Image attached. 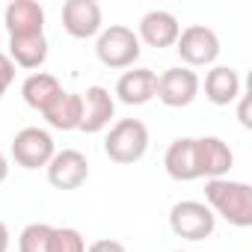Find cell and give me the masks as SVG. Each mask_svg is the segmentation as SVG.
<instances>
[{
	"label": "cell",
	"mask_w": 252,
	"mask_h": 252,
	"mask_svg": "<svg viewBox=\"0 0 252 252\" xmlns=\"http://www.w3.org/2000/svg\"><path fill=\"white\" fill-rule=\"evenodd\" d=\"M205 199L214 217L220 214L228 225L234 228H249L252 225V187L246 181H231V178H211L205 184Z\"/></svg>",
	"instance_id": "1"
},
{
	"label": "cell",
	"mask_w": 252,
	"mask_h": 252,
	"mask_svg": "<svg viewBox=\"0 0 252 252\" xmlns=\"http://www.w3.org/2000/svg\"><path fill=\"white\" fill-rule=\"evenodd\" d=\"M146 152H149V128L140 119H119L104 140V155L122 166L143 160Z\"/></svg>",
	"instance_id": "2"
},
{
	"label": "cell",
	"mask_w": 252,
	"mask_h": 252,
	"mask_svg": "<svg viewBox=\"0 0 252 252\" xmlns=\"http://www.w3.org/2000/svg\"><path fill=\"white\" fill-rule=\"evenodd\" d=\"M95 54L98 60L107 65V68H131L143 48H140V39L131 27L125 24H110L107 30L98 33V42H95Z\"/></svg>",
	"instance_id": "3"
},
{
	"label": "cell",
	"mask_w": 252,
	"mask_h": 252,
	"mask_svg": "<svg viewBox=\"0 0 252 252\" xmlns=\"http://www.w3.org/2000/svg\"><path fill=\"white\" fill-rule=\"evenodd\" d=\"M169 228L184 237V240H205L214 234L217 228V217L214 211L205 205V202H196V199H184L178 205H172L169 211Z\"/></svg>",
	"instance_id": "4"
},
{
	"label": "cell",
	"mask_w": 252,
	"mask_h": 252,
	"mask_svg": "<svg viewBox=\"0 0 252 252\" xmlns=\"http://www.w3.org/2000/svg\"><path fill=\"white\" fill-rule=\"evenodd\" d=\"M178 57L187 63V68H199V65H211L220 57V36L205 27V24H190L178 33L175 42Z\"/></svg>",
	"instance_id": "5"
},
{
	"label": "cell",
	"mask_w": 252,
	"mask_h": 252,
	"mask_svg": "<svg viewBox=\"0 0 252 252\" xmlns=\"http://www.w3.org/2000/svg\"><path fill=\"white\" fill-rule=\"evenodd\" d=\"M54 155H57V146H54V137L45 128H21L12 140V158L24 169L48 166Z\"/></svg>",
	"instance_id": "6"
},
{
	"label": "cell",
	"mask_w": 252,
	"mask_h": 252,
	"mask_svg": "<svg viewBox=\"0 0 252 252\" xmlns=\"http://www.w3.org/2000/svg\"><path fill=\"white\" fill-rule=\"evenodd\" d=\"M199 74L187 65H172L158 77V89L155 95L166 104V107H187L196 101L199 95Z\"/></svg>",
	"instance_id": "7"
},
{
	"label": "cell",
	"mask_w": 252,
	"mask_h": 252,
	"mask_svg": "<svg viewBox=\"0 0 252 252\" xmlns=\"http://www.w3.org/2000/svg\"><path fill=\"white\" fill-rule=\"evenodd\" d=\"M89 178V160L77 149H63L48 163V184L54 190H77Z\"/></svg>",
	"instance_id": "8"
},
{
	"label": "cell",
	"mask_w": 252,
	"mask_h": 252,
	"mask_svg": "<svg viewBox=\"0 0 252 252\" xmlns=\"http://www.w3.org/2000/svg\"><path fill=\"white\" fill-rule=\"evenodd\" d=\"M83 113H80V128L83 134H101L104 128H110V122L116 116V101L110 95V89L104 86H89L83 95Z\"/></svg>",
	"instance_id": "9"
},
{
	"label": "cell",
	"mask_w": 252,
	"mask_h": 252,
	"mask_svg": "<svg viewBox=\"0 0 252 252\" xmlns=\"http://www.w3.org/2000/svg\"><path fill=\"white\" fill-rule=\"evenodd\" d=\"M3 24H6L9 39L45 36V9L36 0H12L3 12Z\"/></svg>",
	"instance_id": "10"
},
{
	"label": "cell",
	"mask_w": 252,
	"mask_h": 252,
	"mask_svg": "<svg viewBox=\"0 0 252 252\" xmlns=\"http://www.w3.org/2000/svg\"><path fill=\"white\" fill-rule=\"evenodd\" d=\"M63 30L71 39H92L101 33V6L95 0H65L63 3Z\"/></svg>",
	"instance_id": "11"
},
{
	"label": "cell",
	"mask_w": 252,
	"mask_h": 252,
	"mask_svg": "<svg viewBox=\"0 0 252 252\" xmlns=\"http://www.w3.org/2000/svg\"><path fill=\"white\" fill-rule=\"evenodd\" d=\"M196 160H199V175L202 178H225L234 166V155L225 140L220 137H199L196 140Z\"/></svg>",
	"instance_id": "12"
},
{
	"label": "cell",
	"mask_w": 252,
	"mask_h": 252,
	"mask_svg": "<svg viewBox=\"0 0 252 252\" xmlns=\"http://www.w3.org/2000/svg\"><path fill=\"white\" fill-rule=\"evenodd\" d=\"M178 33H181V24L172 12L166 9H152L140 18V33L137 39L146 42L149 48H172L178 42Z\"/></svg>",
	"instance_id": "13"
},
{
	"label": "cell",
	"mask_w": 252,
	"mask_h": 252,
	"mask_svg": "<svg viewBox=\"0 0 252 252\" xmlns=\"http://www.w3.org/2000/svg\"><path fill=\"white\" fill-rule=\"evenodd\" d=\"M163 166L166 175L172 181H196L199 175V160H196V140L193 137H178L169 143L166 155H163Z\"/></svg>",
	"instance_id": "14"
},
{
	"label": "cell",
	"mask_w": 252,
	"mask_h": 252,
	"mask_svg": "<svg viewBox=\"0 0 252 252\" xmlns=\"http://www.w3.org/2000/svg\"><path fill=\"white\" fill-rule=\"evenodd\" d=\"M155 89H158V74L152 68H131L119 77L116 98L128 107H143L155 98Z\"/></svg>",
	"instance_id": "15"
},
{
	"label": "cell",
	"mask_w": 252,
	"mask_h": 252,
	"mask_svg": "<svg viewBox=\"0 0 252 252\" xmlns=\"http://www.w3.org/2000/svg\"><path fill=\"white\" fill-rule=\"evenodd\" d=\"M205 98L217 107H228L240 98V74L228 65H214L205 74Z\"/></svg>",
	"instance_id": "16"
},
{
	"label": "cell",
	"mask_w": 252,
	"mask_h": 252,
	"mask_svg": "<svg viewBox=\"0 0 252 252\" xmlns=\"http://www.w3.org/2000/svg\"><path fill=\"white\" fill-rule=\"evenodd\" d=\"M60 95H63V86H60V80H57L54 74H48V71H36V74H30V77L24 80V86H21V98H24V104L33 107V110H39V113H45Z\"/></svg>",
	"instance_id": "17"
},
{
	"label": "cell",
	"mask_w": 252,
	"mask_h": 252,
	"mask_svg": "<svg viewBox=\"0 0 252 252\" xmlns=\"http://www.w3.org/2000/svg\"><path fill=\"white\" fill-rule=\"evenodd\" d=\"M80 113H83L80 95L63 89V95H60L42 116H45V122L51 125L54 131H77V128H80Z\"/></svg>",
	"instance_id": "18"
},
{
	"label": "cell",
	"mask_w": 252,
	"mask_h": 252,
	"mask_svg": "<svg viewBox=\"0 0 252 252\" xmlns=\"http://www.w3.org/2000/svg\"><path fill=\"white\" fill-rule=\"evenodd\" d=\"M15 65L21 68H39L48 60V39L45 36H30V39H9V54Z\"/></svg>",
	"instance_id": "19"
},
{
	"label": "cell",
	"mask_w": 252,
	"mask_h": 252,
	"mask_svg": "<svg viewBox=\"0 0 252 252\" xmlns=\"http://www.w3.org/2000/svg\"><path fill=\"white\" fill-rule=\"evenodd\" d=\"M18 252H54V225L30 222L18 237Z\"/></svg>",
	"instance_id": "20"
},
{
	"label": "cell",
	"mask_w": 252,
	"mask_h": 252,
	"mask_svg": "<svg viewBox=\"0 0 252 252\" xmlns=\"http://www.w3.org/2000/svg\"><path fill=\"white\" fill-rule=\"evenodd\" d=\"M54 252H86V240L77 228H54Z\"/></svg>",
	"instance_id": "21"
},
{
	"label": "cell",
	"mask_w": 252,
	"mask_h": 252,
	"mask_svg": "<svg viewBox=\"0 0 252 252\" xmlns=\"http://www.w3.org/2000/svg\"><path fill=\"white\" fill-rule=\"evenodd\" d=\"M12 80H15V63L0 51V98L6 95V89L12 86Z\"/></svg>",
	"instance_id": "22"
},
{
	"label": "cell",
	"mask_w": 252,
	"mask_h": 252,
	"mask_svg": "<svg viewBox=\"0 0 252 252\" xmlns=\"http://www.w3.org/2000/svg\"><path fill=\"white\" fill-rule=\"evenodd\" d=\"M86 252H128L119 240H110V237H104V240H95Z\"/></svg>",
	"instance_id": "23"
},
{
	"label": "cell",
	"mask_w": 252,
	"mask_h": 252,
	"mask_svg": "<svg viewBox=\"0 0 252 252\" xmlns=\"http://www.w3.org/2000/svg\"><path fill=\"white\" fill-rule=\"evenodd\" d=\"M237 119H240V125H243V128H252V119H249V95H240Z\"/></svg>",
	"instance_id": "24"
},
{
	"label": "cell",
	"mask_w": 252,
	"mask_h": 252,
	"mask_svg": "<svg viewBox=\"0 0 252 252\" xmlns=\"http://www.w3.org/2000/svg\"><path fill=\"white\" fill-rule=\"evenodd\" d=\"M0 252H9V228L3 220H0Z\"/></svg>",
	"instance_id": "25"
},
{
	"label": "cell",
	"mask_w": 252,
	"mask_h": 252,
	"mask_svg": "<svg viewBox=\"0 0 252 252\" xmlns=\"http://www.w3.org/2000/svg\"><path fill=\"white\" fill-rule=\"evenodd\" d=\"M9 178V160H6V155L0 152V184H3Z\"/></svg>",
	"instance_id": "26"
},
{
	"label": "cell",
	"mask_w": 252,
	"mask_h": 252,
	"mask_svg": "<svg viewBox=\"0 0 252 252\" xmlns=\"http://www.w3.org/2000/svg\"><path fill=\"white\" fill-rule=\"evenodd\" d=\"M175 252H187V249H175Z\"/></svg>",
	"instance_id": "27"
}]
</instances>
